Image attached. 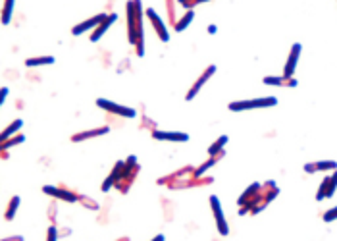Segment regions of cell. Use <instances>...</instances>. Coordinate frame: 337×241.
<instances>
[{
    "instance_id": "d4e9b609",
    "label": "cell",
    "mask_w": 337,
    "mask_h": 241,
    "mask_svg": "<svg viewBox=\"0 0 337 241\" xmlns=\"http://www.w3.org/2000/svg\"><path fill=\"white\" fill-rule=\"evenodd\" d=\"M79 203H81L85 208H91V210H98V203H96V201H92L91 197L79 195Z\"/></svg>"
},
{
    "instance_id": "7402d4cb",
    "label": "cell",
    "mask_w": 337,
    "mask_h": 241,
    "mask_svg": "<svg viewBox=\"0 0 337 241\" xmlns=\"http://www.w3.org/2000/svg\"><path fill=\"white\" fill-rule=\"evenodd\" d=\"M227 141H229V137H227V135L218 137V139L208 147V156H216V154L222 153V151H224V147L227 145Z\"/></svg>"
},
{
    "instance_id": "3957f363",
    "label": "cell",
    "mask_w": 337,
    "mask_h": 241,
    "mask_svg": "<svg viewBox=\"0 0 337 241\" xmlns=\"http://www.w3.org/2000/svg\"><path fill=\"white\" fill-rule=\"evenodd\" d=\"M260 191H262V183H252V185H248L247 189H245V193H243V195L239 197V201H237V205L241 207V208H239V214H247V212L252 210L256 199L260 197Z\"/></svg>"
},
{
    "instance_id": "4dcf8cb0",
    "label": "cell",
    "mask_w": 337,
    "mask_h": 241,
    "mask_svg": "<svg viewBox=\"0 0 337 241\" xmlns=\"http://www.w3.org/2000/svg\"><path fill=\"white\" fill-rule=\"evenodd\" d=\"M151 241H166V238H164L162 234H158L156 238H153V240H151Z\"/></svg>"
},
{
    "instance_id": "484cf974",
    "label": "cell",
    "mask_w": 337,
    "mask_h": 241,
    "mask_svg": "<svg viewBox=\"0 0 337 241\" xmlns=\"http://www.w3.org/2000/svg\"><path fill=\"white\" fill-rule=\"evenodd\" d=\"M58 238H60L58 228H56V226H50V228L46 230V241H58Z\"/></svg>"
},
{
    "instance_id": "7c38bea8",
    "label": "cell",
    "mask_w": 337,
    "mask_h": 241,
    "mask_svg": "<svg viewBox=\"0 0 337 241\" xmlns=\"http://www.w3.org/2000/svg\"><path fill=\"white\" fill-rule=\"evenodd\" d=\"M337 162L336 160H318V162H306L305 172L306 174H316V172H336Z\"/></svg>"
},
{
    "instance_id": "5b68a950",
    "label": "cell",
    "mask_w": 337,
    "mask_h": 241,
    "mask_svg": "<svg viewBox=\"0 0 337 241\" xmlns=\"http://www.w3.org/2000/svg\"><path fill=\"white\" fill-rule=\"evenodd\" d=\"M210 208H212L214 222H216V228H218L220 236H227V234H229V224H227V220H225V216H224L220 199L216 197V195H210Z\"/></svg>"
},
{
    "instance_id": "277c9868",
    "label": "cell",
    "mask_w": 337,
    "mask_h": 241,
    "mask_svg": "<svg viewBox=\"0 0 337 241\" xmlns=\"http://www.w3.org/2000/svg\"><path fill=\"white\" fill-rule=\"evenodd\" d=\"M96 106L110 114H116V116H122V118H135L137 116V110L131 108V106H123V104H118V103H112L108 99H96Z\"/></svg>"
},
{
    "instance_id": "f1b7e54d",
    "label": "cell",
    "mask_w": 337,
    "mask_h": 241,
    "mask_svg": "<svg viewBox=\"0 0 337 241\" xmlns=\"http://www.w3.org/2000/svg\"><path fill=\"white\" fill-rule=\"evenodd\" d=\"M0 241H23V238L22 236H10V238H4V240Z\"/></svg>"
},
{
    "instance_id": "8992f818",
    "label": "cell",
    "mask_w": 337,
    "mask_h": 241,
    "mask_svg": "<svg viewBox=\"0 0 337 241\" xmlns=\"http://www.w3.org/2000/svg\"><path fill=\"white\" fill-rule=\"evenodd\" d=\"M337 191V170L332 175H326L318 187L316 193V201H324V199H332Z\"/></svg>"
},
{
    "instance_id": "ba28073f",
    "label": "cell",
    "mask_w": 337,
    "mask_h": 241,
    "mask_svg": "<svg viewBox=\"0 0 337 241\" xmlns=\"http://www.w3.org/2000/svg\"><path fill=\"white\" fill-rule=\"evenodd\" d=\"M108 18V14H96V16H92V18H89V20H85V22L77 23V25H73V29H71V35H83L85 31H94L100 23L104 22Z\"/></svg>"
},
{
    "instance_id": "83f0119b",
    "label": "cell",
    "mask_w": 337,
    "mask_h": 241,
    "mask_svg": "<svg viewBox=\"0 0 337 241\" xmlns=\"http://www.w3.org/2000/svg\"><path fill=\"white\" fill-rule=\"evenodd\" d=\"M8 93H10V89H8V87H2V89H0V106L4 104V101H6Z\"/></svg>"
},
{
    "instance_id": "6da1fadb",
    "label": "cell",
    "mask_w": 337,
    "mask_h": 241,
    "mask_svg": "<svg viewBox=\"0 0 337 241\" xmlns=\"http://www.w3.org/2000/svg\"><path fill=\"white\" fill-rule=\"evenodd\" d=\"M127 39L137 46V54H145V33H143V4L139 0L127 2Z\"/></svg>"
},
{
    "instance_id": "f546056e",
    "label": "cell",
    "mask_w": 337,
    "mask_h": 241,
    "mask_svg": "<svg viewBox=\"0 0 337 241\" xmlns=\"http://www.w3.org/2000/svg\"><path fill=\"white\" fill-rule=\"evenodd\" d=\"M54 214H56V205H52V207H50V220H52V222H54V218H56Z\"/></svg>"
},
{
    "instance_id": "4fadbf2b",
    "label": "cell",
    "mask_w": 337,
    "mask_h": 241,
    "mask_svg": "<svg viewBox=\"0 0 337 241\" xmlns=\"http://www.w3.org/2000/svg\"><path fill=\"white\" fill-rule=\"evenodd\" d=\"M123 170H125V162L123 160H118L116 162V166H114V170L110 172V175L104 179V183H102V191L106 193V191H110V187H116V183L120 181V177L123 175Z\"/></svg>"
},
{
    "instance_id": "1f68e13d",
    "label": "cell",
    "mask_w": 337,
    "mask_h": 241,
    "mask_svg": "<svg viewBox=\"0 0 337 241\" xmlns=\"http://www.w3.org/2000/svg\"><path fill=\"white\" fill-rule=\"evenodd\" d=\"M118 241H129V240H127V238H123V240H118Z\"/></svg>"
},
{
    "instance_id": "8fae6325",
    "label": "cell",
    "mask_w": 337,
    "mask_h": 241,
    "mask_svg": "<svg viewBox=\"0 0 337 241\" xmlns=\"http://www.w3.org/2000/svg\"><path fill=\"white\" fill-rule=\"evenodd\" d=\"M301 50H303L301 43H295L291 46V52H289V56H287L285 68H283V75H285V77H293V75H295V69H297L299 58H301Z\"/></svg>"
},
{
    "instance_id": "2e32d148",
    "label": "cell",
    "mask_w": 337,
    "mask_h": 241,
    "mask_svg": "<svg viewBox=\"0 0 337 241\" xmlns=\"http://www.w3.org/2000/svg\"><path fill=\"white\" fill-rule=\"evenodd\" d=\"M110 132L108 126H102V128H94V130H85V132L73 133L71 135V141L73 143H81V141H87V139H92V137H100V135H106Z\"/></svg>"
},
{
    "instance_id": "ffe728a7",
    "label": "cell",
    "mask_w": 337,
    "mask_h": 241,
    "mask_svg": "<svg viewBox=\"0 0 337 241\" xmlns=\"http://www.w3.org/2000/svg\"><path fill=\"white\" fill-rule=\"evenodd\" d=\"M14 8H16V2H14V0L4 2V6H2V14H0V22H2V25H8V23L12 22Z\"/></svg>"
},
{
    "instance_id": "603a6c76",
    "label": "cell",
    "mask_w": 337,
    "mask_h": 241,
    "mask_svg": "<svg viewBox=\"0 0 337 241\" xmlns=\"http://www.w3.org/2000/svg\"><path fill=\"white\" fill-rule=\"evenodd\" d=\"M23 141H25V135H22V133H18L16 137H12V139H8V141L0 143V154L6 153L8 149H12V147H16V145H22Z\"/></svg>"
},
{
    "instance_id": "9c48e42d",
    "label": "cell",
    "mask_w": 337,
    "mask_h": 241,
    "mask_svg": "<svg viewBox=\"0 0 337 241\" xmlns=\"http://www.w3.org/2000/svg\"><path fill=\"white\" fill-rule=\"evenodd\" d=\"M214 73H216V66H208V68H206L201 75H199V79L193 83V87L187 91V95H185V101H193V99H195V97L201 93V89L206 85V81H208V79H210Z\"/></svg>"
},
{
    "instance_id": "30bf717a",
    "label": "cell",
    "mask_w": 337,
    "mask_h": 241,
    "mask_svg": "<svg viewBox=\"0 0 337 241\" xmlns=\"http://www.w3.org/2000/svg\"><path fill=\"white\" fill-rule=\"evenodd\" d=\"M147 16H149V20H151V23H153L154 31H156L158 39H160L162 43H168V41H170V33H168V27L164 25L162 18H160V16L156 14V10H154V8H147Z\"/></svg>"
},
{
    "instance_id": "d6986e66",
    "label": "cell",
    "mask_w": 337,
    "mask_h": 241,
    "mask_svg": "<svg viewBox=\"0 0 337 241\" xmlns=\"http://www.w3.org/2000/svg\"><path fill=\"white\" fill-rule=\"evenodd\" d=\"M54 64V56H35V58H27L25 66L27 68H39V66H50Z\"/></svg>"
},
{
    "instance_id": "52a82bcc",
    "label": "cell",
    "mask_w": 337,
    "mask_h": 241,
    "mask_svg": "<svg viewBox=\"0 0 337 241\" xmlns=\"http://www.w3.org/2000/svg\"><path fill=\"white\" fill-rule=\"evenodd\" d=\"M43 193L50 195L54 199H60V201H66V203H79V193L67 189V187H56V185H45L43 187Z\"/></svg>"
},
{
    "instance_id": "44dd1931",
    "label": "cell",
    "mask_w": 337,
    "mask_h": 241,
    "mask_svg": "<svg viewBox=\"0 0 337 241\" xmlns=\"http://www.w3.org/2000/svg\"><path fill=\"white\" fill-rule=\"evenodd\" d=\"M20 203H22V199L18 197V195H14V197L10 199L8 208H6V212H4V218L8 220V222H12V220H14L16 212H18V208H20Z\"/></svg>"
},
{
    "instance_id": "4316f807",
    "label": "cell",
    "mask_w": 337,
    "mask_h": 241,
    "mask_svg": "<svg viewBox=\"0 0 337 241\" xmlns=\"http://www.w3.org/2000/svg\"><path fill=\"white\" fill-rule=\"evenodd\" d=\"M334 220H337V207L330 208L328 212H324V222H334Z\"/></svg>"
},
{
    "instance_id": "ac0fdd59",
    "label": "cell",
    "mask_w": 337,
    "mask_h": 241,
    "mask_svg": "<svg viewBox=\"0 0 337 241\" xmlns=\"http://www.w3.org/2000/svg\"><path fill=\"white\" fill-rule=\"evenodd\" d=\"M22 126H23V120H14L6 130H2L0 132V143H4V141H8V139H12V137H16L18 135V132L22 130Z\"/></svg>"
},
{
    "instance_id": "e0dca14e",
    "label": "cell",
    "mask_w": 337,
    "mask_h": 241,
    "mask_svg": "<svg viewBox=\"0 0 337 241\" xmlns=\"http://www.w3.org/2000/svg\"><path fill=\"white\" fill-rule=\"evenodd\" d=\"M116 20H118V16H116V14H108V18H106L104 22L100 23V25H98V27H96V29L91 33V37H89L91 43H96V41H100V37H102V35H104V33H106V31L112 27L114 23H116Z\"/></svg>"
},
{
    "instance_id": "7a4b0ae2",
    "label": "cell",
    "mask_w": 337,
    "mask_h": 241,
    "mask_svg": "<svg viewBox=\"0 0 337 241\" xmlns=\"http://www.w3.org/2000/svg\"><path fill=\"white\" fill-rule=\"evenodd\" d=\"M277 104L276 97H258V99H247V101H235L229 103L227 108L231 112H245V110H256V108H272Z\"/></svg>"
},
{
    "instance_id": "9a60e30c",
    "label": "cell",
    "mask_w": 337,
    "mask_h": 241,
    "mask_svg": "<svg viewBox=\"0 0 337 241\" xmlns=\"http://www.w3.org/2000/svg\"><path fill=\"white\" fill-rule=\"evenodd\" d=\"M264 85H272V87H297V79L295 77H285V75H266L262 79Z\"/></svg>"
},
{
    "instance_id": "cb8c5ba5",
    "label": "cell",
    "mask_w": 337,
    "mask_h": 241,
    "mask_svg": "<svg viewBox=\"0 0 337 241\" xmlns=\"http://www.w3.org/2000/svg\"><path fill=\"white\" fill-rule=\"evenodd\" d=\"M193 18H195V14L193 12H187V14H183L181 16V20L180 22H176V25H174V29L178 31V33H181L185 27H189L191 25V22H193Z\"/></svg>"
},
{
    "instance_id": "5bb4252c",
    "label": "cell",
    "mask_w": 337,
    "mask_h": 241,
    "mask_svg": "<svg viewBox=\"0 0 337 241\" xmlns=\"http://www.w3.org/2000/svg\"><path fill=\"white\" fill-rule=\"evenodd\" d=\"M153 137L156 141H172V143H185V141H189V135L183 132H160V130H153Z\"/></svg>"
}]
</instances>
